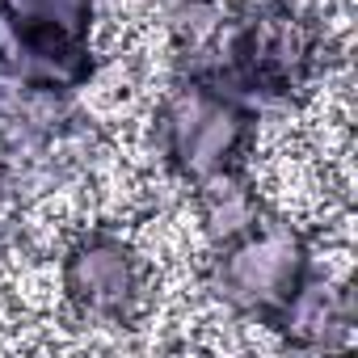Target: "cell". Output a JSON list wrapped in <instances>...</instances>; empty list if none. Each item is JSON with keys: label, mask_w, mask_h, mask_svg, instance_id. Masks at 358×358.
Returning <instances> with one entry per match:
<instances>
[{"label": "cell", "mask_w": 358, "mask_h": 358, "mask_svg": "<svg viewBox=\"0 0 358 358\" xmlns=\"http://www.w3.org/2000/svg\"><path fill=\"white\" fill-rule=\"evenodd\" d=\"M333 64L329 17L308 0H236V13L211 51L173 55L164 72L215 76L266 114H295Z\"/></svg>", "instance_id": "cell-1"}, {"label": "cell", "mask_w": 358, "mask_h": 358, "mask_svg": "<svg viewBox=\"0 0 358 358\" xmlns=\"http://www.w3.org/2000/svg\"><path fill=\"white\" fill-rule=\"evenodd\" d=\"M262 114L215 76L164 72L148 106V156L177 190L249 164Z\"/></svg>", "instance_id": "cell-2"}, {"label": "cell", "mask_w": 358, "mask_h": 358, "mask_svg": "<svg viewBox=\"0 0 358 358\" xmlns=\"http://www.w3.org/2000/svg\"><path fill=\"white\" fill-rule=\"evenodd\" d=\"M316 262L320 257L308 228L282 211H266V220L245 236L203 253L199 287L203 299L228 320L266 329Z\"/></svg>", "instance_id": "cell-3"}, {"label": "cell", "mask_w": 358, "mask_h": 358, "mask_svg": "<svg viewBox=\"0 0 358 358\" xmlns=\"http://www.w3.org/2000/svg\"><path fill=\"white\" fill-rule=\"evenodd\" d=\"M55 287L76 324L135 329L156 303V257L127 228L85 224L59 245Z\"/></svg>", "instance_id": "cell-4"}, {"label": "cell", "mask_w": 358, "mask_h": 358, "mask_svg": "<svg viewBox=\"0 0 358 358\" xmlns=\"http://www.w3.org/2000/svg\"><path fill=\"white\" fill-rule=\"evenodd\" d=\"M266 329L278 333V341L299 354H324V350L354 345L358 341L354 278L345 270H329L324 262H316Z\"/></svg>", "instance_id": "cell-5"}, {"label": "cell", "mask_w": 358, "mask_h": 358, "mask_svg": "<svg viewBox=\"0 0 358 358\" xmlns=\"http://www.w3.org/2000/svg\"><path fill=\"white\" fill-rule=\"evenodd\" d=\"M85 122H89V106L80 93L0 76V160L9 169L51 152Z\"/></svg>", "instance_id": "cell-6"}, {"label": "cell", "mask_w": 358, "mask_h": 358, "mask_svg": "<svg viewBox=\"0 0 358 358\" xmlns=\"http://www.w3.org/2000/svg\"><path fill=\"white\" fill-rule=\"evenodd\" d=\"M186 211H190V228L203 241V249H220L232 245L236 236H245L253 224L266 220V211H274L262 177H253L249 164L215 173L207 182L186 190Z\"/></svg>", "instance_id": "cell-7"}, {"label": "cell", "mask_w": 358, "mask_h": 358, "mask_svg": "<svg viewBox=\"0 0 358 358\" xmlns=\"http://www.w3.org/2000/svg\"><path fill=\"white\" fill-rule=\"evenodd\" d=\"M17 215H22V203H17V186H13V169L0 160V236L13 228Z\"/></svg>", "instance_id": "cell-8"}]
</instances>
